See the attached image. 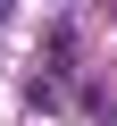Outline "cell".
Segmentation results:
<instances>
[{
    "mask_svg": "<svg viewBox=\"0 0 117 126\" xmlns=\"http://www.w3.org/2000/svg\"><path fill=\"white\" fill-rule=\"evenodd\" d=\"M0 9H9V0H0Z\"/></svg>",
    "mask_w": 117,
    "mask_h": 126,
    "instance_id": "obj_1",
    "label": "cell"
}]
</instances>
